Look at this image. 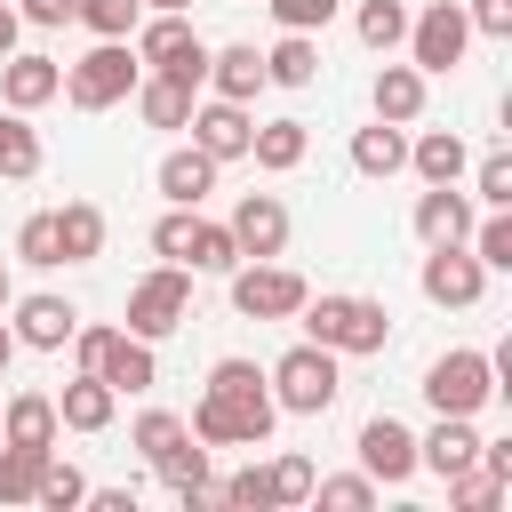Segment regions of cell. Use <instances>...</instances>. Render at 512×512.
<instances>
[{
  "instance_id": "cell-1",
  "label": "cell",
  "mask_w": 512,
  "mask_h": 512,
  "mask_svg": "<svg viewBox=\"0 0 512 512\" xmlns=\"http://www.w3.org/2000/svg\"><path fill=\"white\" fill-rule=\"evenodd\" d=\"M272 416H280V400H272L264 368L232 352V360L208 368V392L192 408V440H208V448H264L272 440Z\"/></svg>"
},
{
  "instance_id": "cell-2",
  "label": "cell",
  "mask_w": 512,
  "mask_h": 512,
  "mask_svg": "<svg viewBox=\"0 0 512 512\" xmlns=\"http://www.w3.org/2000/svg\"><path fill=\"white\" fill-rule=\"evenodd\" d=\"M296 320H304V336L328 344L336 360H344V352L360 360V352H384V344H392V312H384L376 296H304Z\"/></svg>"
},
{
  "instance_id": "cell-3",
  "label": "cell",
  "mask_w": 512,
  "mask_h": 512,
  "mask_svg": "<svg viewBox=\"0 0 512 512\" xmlns=\"http://www.w3.org/2000/svg\"><path fill=\"white\" fill-rule=\"evenodd\" d=\"M264 384H272V400L288 408V416H328L336 408V392H344V376H336V352L328 344H288L272 368H264Z\"/></svg>"
},
{
  "instance_id": "cell-4",
  "label": "cell",
  "mask_w": 512,
  "mask_h": 512,
  "mask_svg": "<svg viewBox=\"0 0 512 512\" xmlns=\"http://www.w3.org/2000/svg\"><path fill=\"white\" fill-rule=\"evenodd\" d=\"M136 80H144L136 48H128V40H96V48L64 72V96H72L80 112H112L120 96H136Z\"/></svg>"
},
{
  "instance_id": "cell-5",
  "label": "cell",
  "mask_w": 512,
  "mask_h": 512,
  "mask_svg": "<svg viewBox=\"0 0 512 512\" xmlns=\"http://www.w3.org/2000/svg\"><path fill=\"white\" fill-rule=\"evenodd\" d=\"M424 400H432L440 416H480V408L496 400V360H488V352H440V360L424 368Z\"/></svg>"
},
{
  "instance_id": "cell-6",
  "label": "cell",
  "mask_w": 512,
  "mask_h": 512,
  "mask_svg": "<svg viewBox=\"0 0 512 512\" xmlns=\"http://www.w3.org/2000/svg\"><path fill=\"white\" fill-rule=\"evenodd\" d=\"M136 64L200 88V80H208V40H200L184 16H152V24H136Z\"/></svg>"
},
{
  "instance_id": "cell-7",
  "label": "cell",
  "mask_w": 512,
  "mask_h": 512,
  "mask_svg": "<svg viewBox=\"0 0 512 512\" xmlns=\"http://www.w3.org/2000/svg\"><path fill=\"white\" fill-rule=\"evenodd\" d=\"M304 296H312L304 272H288V264H272V256L232 264V312H240V320H296Z\"/></svg>"
},
{
  "instance_id": "cell-8",
  "label": "cell",
  "mask_w": 512,
  "mask_h": 512,
  "mask_svg": "<svg viewBox=\"0 0 512 512\" xmlns=\"http://www.w3.org/2000/svg\"><path fill=\"white\" fill-rule=\"evenodd\" d=\"M184 312H192V280H184V264H160V272H144V280L128 288V336H144V344L176 336Z\"/></svg>"
},
{
  "instance_id": "cell-9",
  "label": "cell",
  "mask_w": 512,
  "mask_h": 512,
  "mask_svg": "<svg viewBox=\"0 0 512 512\" xmlns=\"http://www.w3.org/2000/svg\"><path fill=\"white\" fill-rule=\"evenodd\" d=\"M464 48H472L464 0H432L424 16H408V64H416V72H456Z\"/></svg>"
},
{
  "instance_id": "cell-10",
  "label": "cell",
  "mask_w": 512,
  "mask_h": 512,
  "mask_svg": "<svg viewBox=\"0 0 512 512\" xmlns=\"http://www.w3.org/2000/svg\"><path fill=\"white\" fill-rule=\"evenodd\" d=\"M480 288H488V264H480L464 240H448V248H432V256H424V296H432V304L472 312V304H480Z\"/></svg>"
},
{
  "instance_id": "cell-11",
  "label": "cell",
  "mask_w": 512,
  "mask_h": 512,
  "mask_svg": "<svg viewBox=\"0 0 512 512\" xmlns=\"http://www.w3.org/2000/svg\"><path fill=\"white\" fill-rule=\"evenodd\" d=\"M360 464H368L376 488H400V480L416 472V432H408L400 416H368V424H360Z\"/></svg>"
},
{
  "instance_id": "cell-12",
  "label": "cell",
  "mask_w": 512,
  "mask_h": 512,
  "mask_svg": "<svg viewBox=\"0 0 512 512\" xmlns=\"http://www.w3.org/2000/svg\"><path fill=\"white\" fill-rule=\"evenodd\" d=\"M184 128H192V144H200L216 168H224V160H248V136H256L248 104H224V96H216V104H192V120H184Z\"/></svg>"
},
{
  "instance_id": "cell-13",
  "label": "cell",
  "mask_w": 512,
  "mask_h": 512,
  "mask_svg": "<svg viewBox=\"0 0 512 512\" xmlns=\"http://www.w3.org/2000/svg\"><path fill=\"white\" fill-rule=\"evenodd\" d=\"M88 376H104L112 392H152V384H160V360H152V344H144V336H128V328H112V336L96 344V360H88Z\"/></svg>"
},
{
  "instance_id": "cell-14",
  "label": "cell",
  "mask_w": 512,
  "mask_h": 512,
  "mask_svg": "<svg viewBox=\"0 0 512 512\" xmlns=\"http://www.w3.org/2000/svg\"><path fill=\"white\" fill-rule=\"evenodd\" d=\"M0 96H8V112H40L48 96H64V64L56 56H0Z\"/></svg>"
},
{
  "instance_id": "cell-15",
  "label": "cell",
  "mask_w": 512,
  "mask_h": 512,
  "mask_svg": "<svg viewBox=\"0 0 512 512\" xmlns=\"http://www.w3.org/2000/svg\"><path fill=\"white\" fill-rule=\"evenodd\" d=\"M232 240H240V256H280V248H288V208H280L272 192H240Z\"/></svg>"
},
{
  "instance_id": "cell-16",
  "label": "cell",
  "mask_w": 512,
  "mask_h": 512,
  "mask_svg": "<svg viewBox=\"0 0 512 512\" xmlns=\"http://www.w3.org/2000/svg\"><path fill=\"white\" fill-rule=\"evenodd\" d=\"M72 328H80V312L64 296H24L16 304V344H32V352H64Z\"/></svg>"
},
{
  "instance_id": "cell-17",
  "label": "cell",
  "mask_w": 512,
  "mask_h": 512,
  "mask_svg": "<svg viewBox=\"0 0 512 512\" xmlns=\"http://www.w3.org/2000/svg\"><path fill=\"white\" fill-rule=\"evenodd\" d=\"M416 464H424V472H440V480H448V472H464V464H480V432H472V416H440V424L416 440Z\"/></svg>"
},
{
  "instance_id": "cell-18",
  "label": "cell",
  "mask_w": 512,
  "mask_h": 512,
  "mask_svg": "<svg viewBox=\"0 0 512 512\" xmlns=\"http://www.w3.org/2000/svg\"><path fill=\"white\" fill-rule=\"evenodd\" d=\"M472 232V200L456 192V184H432L424 200H416V240L424 248H448V240H464Z\"/></svg>"
},
{
  "instance_id": "cell-19",
  "label": "cell",
  "mask_w": 512,
  "mask_h": 512,
  "mask_svg": "<svg viewBox=\"0 0 512 512\" xmlns=\"http://www.w3.org/2000/svg\"><path fill=\"white\" fill-rule=\"evenodd\" d=\"M112 400H120V392L80 368V376L56 392V424H64V432H104V424H112Z\"/></svg>"
},
{
  "instance_id": "cell-20",
  "label": "cell",
  "mask_w": 512,
  "mask_h": 512,
  "mask_svg": "<svg viewBox=\"0 0 512 512\" xmlns=\"http://www.w3.org/2000/svg\"><path fill=\"white\" fill-rule=\"evenodd\" d=\"M48 224H56V256H64V264L104 256V208H96V200H64Z\"/></svg>"
},
{
  "instance_id": "cell-21",
  "label": "cell",
  "mask_w": 512,
  "mask_h": 512,
  "mask_svg": "<svg viewBox=\"0 0 512 512\" xmlns=\"http://www.w3.org/2000/svg\"><path fill=\"white\" fill-rule=\"evenodd\" d=\"M56 400L48 392H16L8 408H0V440H16V448H56Z\"/></svg>"
},
{
  "instance_id": "cell-22",
  "label": "cell",
  "mask_w": 512,
  "mask_h": 512,
  "mask_svg": "<svg viewBox=\"0 0 512 512\" xmlns=\"http://www.w3.org/2000/svg\"><path fill=\"white\" fill-rule=\"evenodd\" d=\"M368 104H376V120L408 128V120L424 112V72H416V64H384V72H376V88H368Z\"/></svg>"
},
{
  "instance_id": "cell-23",
  "label": "cell",
  "mask_w": 512,
  "mask_h": 512,
  "mask_svg": "<svg viewBox=\"0 0 512 512\" xmlns=\"http://www.w3.org/2000/svg\"><path fill=\"white\" fill-rule=\"evenodd\" d=\"M408 168H416L424 184H456V176L472 168V152H464V136H456V128H424V136L408 144Z\"/></svg>"
},
{
  "instance_id": "cell-24",
  "label": "cell",
  "mask_w": 512,
  "mask_h": 512,
  "mask_svg": "<svg viewBox=\"0 0 512 512\" xmlns=\"http://www.w3.org/2000/svg\"><path fill=\"white\" fill-rule=\"evenodd\" d=\"M160 192H168L176 208H200V200L216 192V160H208L200 144H184V152H168V160H160Z\"/></svg>"
},
{
  "instance_id": "cell-25",
  "label": "cell",
  "mask_w": 512,
  "mask_h": 512,
  "mask_svg": "<svg viewBox=\"0 0 512 512\" xmlns=\"http://www.w3.org/2000/svg\"><path fill=\"white\" fill-rule=\"evenodd\" d=\"M264 80H272V88H312V80H320V48H312V32H280V40L264 48Z\"/></svg>"
},
{
  "instance_id": "cell-26",
  "label": "cell",
  "mask_w": 512,
  "mask_h": 512,
  "mask_svg": "<svg viewBox=\"0 0 512 512\" xmlns=\"http://www.w3.org/2000/svg\"><path fill=\"white\" fill-rule=\"evenodd\" d=\"M208 88H216L224 104H248V96L264 88V56H256V48H216V56H208Z\"/></svg>"
},
{
  "instance_id": "cell-27",
  "label": "cell",
  "mask_w": 512,
  "mask_h": 512,
  "mask_svg": "<svg viewBox=\"0 0 512 512\" xmlns=\"http://www.w3.org/2000/svg\"><path fill=\"white\" fill-rule=\"evenodd\" d=\"M192 96H200V88H184V80H168V72L136 80V112H144L152 128H184V120H192Z\"/></svg>"
},
{
  "instance_id": "cell-28",
  "label": "cell",
  "mask_w": 512,
  "mask_h": 512,
  "mask_svg": "<svg viewBox=\"0 0 512 512\" xmlns=\"http://www.w3.org/2000/svg\"><path fill=\"white\" fill-rule=\"evenodd\" d=\"M304 120H264L256 136H248V152H256V168H272V176H288V168H304Z\"/></svg>"
},
{
  "instance_id": "cell-29",
  "label": "cell",
  "mask_w": 512,
  "mask_h": 512,
  "mask_svg": "<svg viewBox=\"0 0 512 512\" xmlns=\"http://www.w3.org/2000/svg\"><path fill=\"white\" fill-rule=\"evenodd\" d=\"M352 168H360V176H400V168H408V136H400L392 120L360 128V136H352Z\"/></svg>"
},
{
  "instance_id": "cell-30",
  "label": "cell",
  "mask_w": 512,
  "mask_h": 512,
  "mask_svg": "<svg viewBox=\"0 0 512 512\" xmlns=\"http://www.w3.org/2000/svg\"><path fill=\"white\" fill-rule=\"evenodd\" d=\"M40 464H48V448H16V440H0V504H32Z\"/></svg>"
},
{
  "instance_id": "cell-31",
  "label": "cell",
  "mask_w": 512,
  "mask_h": 512,
  "mask_svg": "<svg viewBox=\"0 0 512 512\" xmlns=\"http://www.w3.org/2000/svg\"><path fill=\"white\" fill-rule=\"evenodd\" d=\"M184 264H192V272H232V264H240V240H232V224H208V216H200V224H192V248H184Z\"/></svg>"
},
{
  "instance_id": "cell-32",
  "label": "cell",
  "mask_w": 512,
  "mask_h": 512,
  "mask_svg": "<svg viewBox=\"0 0 512 512\" xmlns=\"http://www.w3.org/2000/svg\"><path fill=\"white\" fill-rule=\"evenodd\" d=\"M72 16L96 32V40H128L144 24V0H72Z\"/></svg>"
},
{
  "instance_id": "cell-33",
  "label": "cell",
  "mask_w": 512,
  "mask_h": 512,
  "mask_svg": "<svg viewBox=\"0 0 512 512\" xmlns=\"http://www.w3.org/2000/svg\"><path fill=\"white\" fill-rule=\"evenodd\" d=\"M32 504H40V512H72V504H88V480H80L72 464H56V448H48V464H40V488H32Z\"/></svg>"
},
{
  "instance_id": "cell-34",
  "label": "cell",
  "mask_w": 512,
  "mask_h": 512,
  "mask_svg": "<svg viewBox=\"0 0 512 512\" xmlns=\"http://www.w3.org/2000/svg\"><path fill=\"white\" fill-rule=\"evenodd\" d=\"M0 176H40V136L24 128V112H0Z\"/></svg>"
},
{
  "instance_id": "cell-35",
  "label": "cell",
  "mask_w": 512,
  "mask_h": 512,
  "mask_svg": "<svg viewBox=\"0 0 512 512\" xmlns=\"http://www.w3.org/2000/svg\"><path fill=\"white\" fill-rule=\"evenodd\" d=\"M448 504H464V512H488V504H504V472H488V464H464V472H448Z\"/></svg>"
},
{
  "instance_id": "cell-36",
  "label": "cell",
  "mask_w": 512,
  "mask_h": 512,
  "mask_svg": "<svg viewBox=\"0 0 512 512\" xmlns=\"http://www.w3.org/2000/svg\"><path fill=\"white\" fill-rule=\"evenodd\" d=\"M360 40L384 56V48H400L408 40V8L400 0H360Z\"/></svg>"
},
{
  "instance_id": "cell-37",
  "label": "cell",
  "mask_w": 512,
  "mask_h": 512,
  "mask_svg": "<svg viewBox=\"0 0 512 512\" xmlns=\"http://www.w3.org/2000/svg\"><path fill=\"white\" fill-rule=\"evenodd\" d=\"M264 480H272V504H312V456H272L264 464Z\"/></svg>"
},
{
  "instance_id": "cell-38",
  "label": "cell",
  "mask_w": 512,
  "mask_h": 512,
  "mask_svg": "<svg viewBox=\"0 0 512 512\" xmlns=\"http://www.w3.org/2000/svg\"><path fill=\"white\" fill-rule=\"evenodd\" d=\"M216 504H232V512H280V504H272V480H264V464H240V472L216 488Z\"/></svg>"
},
{
  "instance_id": "cell-39",
  "label": "cell",
  "mask_w": 512,
  "mask_h": 512,
  "mask_svg": "<svg viewBox=\"0 0 512 512\" xmlns=\"http://www.w3.org/2000/svg\"><path fill=\"white\" fill-rule=\"evenodd\" d=\"M184 432H192L184 416H168V408H144V416H136V448H144V464H152V456H168Z\"/></svg>"
},
{
  "instance_id": "cell-40",
  "label": "cell",
  "mask_w": 512,
  "mask_h": 512,
  "mask_svg": "<svg viewBox=\"0 0 512 512\" xmlns=\"http://www.w3.org/2000/svg\"><path fill=\"white\" fill-rule=\"evenodd\" d=\"M312 496L336 504V512H368V504H376V480H368V472H344V480H312Z\"/></svg>"
},
{
  "instance_id": "cell-41",
  "label": "cell",
  "mask_w": 512,
  "mask_h": 512,
  "mask_svg": "<svg viewBox=\"0 0 512 512\" xmlns=\"http://www.w3.org/2000/svg\"><path fill=\"white\" fill-rule=\"evenodd\" d=\"M472 192H480L488 208H512V152H488V160L472 168Z\"/></svg>"
},
{
  "instance_id": "cell-42",
  "label": "cell",
  "mask_w": 512,
  "mask_h": 512,
  "mask_svg": "<svg viewBox=\"0 0 512 512\" xmlns=\"http://www.w3.org/2000/svg\"><path fill=\"white\" fill-rule=\"evenodd\" d=\"M192 224H200V216H192V208H168V216H160V224H152V248H160V256H168V264H184V248H192Z\"/></svg>"
},
{
  "instance_id": "cell-43",
  "label": "cell",
  "mask_w": 512,
  "mask_h": 512,
  "mask_svg": "<svg viewBox=\"0 0 512 512\" xmlns=\"http://www.w3.org/2000/svg\"><path fill=\"white\" fill-rule=\"evenodd\" d=\"M16 256H24V264H40V272H48V264H64V256H56V224H48V216H24Z\"/></svg>"
},
{
  "instance_id": "cell-44",
  "label": "cell",
  "mask_w": 512,
  "mask_h": 512,
  "mask_svg": "<svg viewBox=\"0 0 512 512\" xmlns=\"http://www.w3.org/2000/svg\"><path fill=\"white\" fill-rule=\"evenodd\" d=\"M344 0H272V16H280V32H320L328 16H336Z\"/></svg>"
},
{
  "instance_id": "cell-45",
  "label": "cell",
  "mask_w": 512,
  "mask_h": 512,
  "mask_svg": "<svg viewBox=\"0 0 512 512\" xmlns=\"http://www.w3.org/2000/svg\"><path fill=\"white\" fill-rule=\"evenodd\" d=\"M464 16H472V32H488V40H512V0H472Z\"/></svg>"
},
{
  "instance_id": "cell-46",
  "label": "cell",
  "mask_w": 512,
  "mask_h": 512,
  "mask_svg": "<svg viewBox=\"0 0 512 512\" xmlns=\"http://www.w3.org/2000/svg\"><path fill=\"white\" fill-rule=\"evenodd\" d=\"M16 16H24V24H48V32H56V24H72V0H24Z\"/></svg>"
},
{
  "instance_id": "cell-47",
  "label": "cell",
  "mask_w": 512,
  "mask_h": 512,
  "mask_svg": "<svg viewBox=\"0 0 512 512\" xmlns=\"http://www.w3.org/2000/svg\"><path fill=\"white\" fill-rule=\"evenodd\" d=\"M88 504H96V512H136V488H96Z\"/></svg>"
},
{
  "instance_id": "cell-48",
  "label": "cell",
  "mask_w": 512,
  "mask_h": 512,
  "mask_svg": "<svg viewBox=\"0 0 512 512\" xmlns=\"http://www.w3.org/2000/svg\"><path fill=\"white\" fill-rule=\"evenodd\" d=\"M16 32H24V16H16V8L0 0V56H16Z\"/></svg>"
},
{
  "instance_id": "cell-49",
  "label": "cell",
  "mask_w": 512,
  "mask_h": 512,
  "mask_svg": "<svg viewBox=\"0 0 512 512\" xmlns=\"http://www.w3.org/2000/svg\"><path fill=\"white\" fill-rule=\"evenodd\" d=\"M144 8H152V16H184L192 0H144Z\"/></svg>"
},
{
  "instance_id": "cell-50",
  "label": "cell",
  "mask_w": 512,
  "mask_h": 512,
  "mask_svg": "<svg viewBox=\"0 0 512 512\" xmlns=\"http://www.w3.org/2000/svg\"><path fill=\"white\" fill-rule=\"evenodd\" d=\"M8 360H16V328H0V376H8Z\"/></svg>"
},
{
  "instance_id": "cell-51",
  "label": "cell",
  "mask_w": 512,
  "mask_h": 512,
  "mask_svg": "<svg viewBox=\"0 0 512 512\" xmlns=\"http://www.w3.org/2000/svg\"><path fill=\"white\" fill-rule=\"evenodd\" d=\"M8 304H16V288H8V264H0V312H8Z\"/></svg>"
}]
</instances>
